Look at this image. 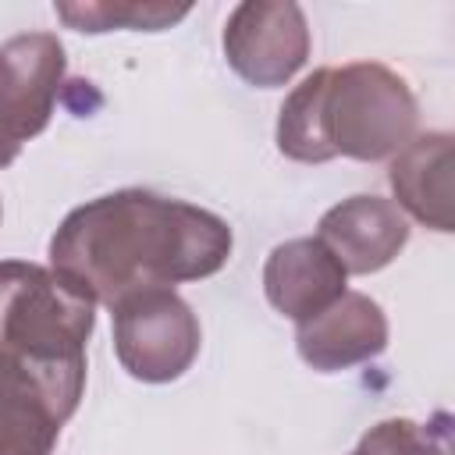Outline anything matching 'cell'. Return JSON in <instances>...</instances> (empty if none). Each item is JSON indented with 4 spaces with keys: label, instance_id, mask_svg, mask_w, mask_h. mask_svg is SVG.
I'll list each match as a JSON object with an SVG mask.
<instances>
[{
    "label": "cell",
    "instance_id": "6da1fadb",
    "mask_svg": "<svg viewBox=\"0 0 455 455\" xmlns=\"http://www.w3.org/2000/svg\"><path fill=\"white\" fill-rule=\"evenodd\" d=\"M235 249L224 217L149 188H121L75 206L50 238V267L96 306L146 288L213 277Z\"/></svg>",
    "mask_w": 455,
    "mask_h": 455
},
{
    "label": "cell",
    "instance_id": "7a4b0ae2",
    "mask_svg": "<svg viewBox=\"0 0 455 455\" xmlns=\"http://www.w3.org/2000/svg\"><path fill=\"white\" fill-rule=\"evenodd\" d=\"M96 302L53 267L0 259V355L85 384Z\"/></svg>",
    "mask_w": 455,
    "mask_h": 455
},
{
    "label": "cell",
    "instance_id": "3957f363",
    "mask_svg": "<svg viewBox=\"0 0 455 455\" xmlns=\"http://www.w3.org/2000/svg\"><path fill=\"white\" fill-rule=\"evenodd\" d=\"M323 142L334 156L363 164L391 160L416 139L419 103L409 82L377 60L327 68L320 96Z\"/></svg>",
    "mask_w": 455,
    "mask_h": 455
},
{
    "label": "cell",
    "instance_id": "277c9868",
    "mask_svg": "<svg viewBox=\"0 0 455 455\" xmlns=\"http://www.w3.org/2000/svg\"><path fill=\"white\" fill-rule=\"evenodd\" d=\"M199 345V316L174 288H146L114 306L117 363L142 384L178 380L196 363Z\"/></svg>",
    "mask_w": 455,
    "mask_h": 455
},
{
    "label": "cell",
    "instance_id": "5b68a950",
    "mask_svg": "<svg viewBox=\"0 0 455 455\" xmlns=\"http://www.w3.org/2000/svg\"><path fill=\"white\" fill-rule=\"evenodd\" d=\"M68 71L53 32H21L0 43V167L14 164L53 117Z\"/></svg>",
    "mask_w": 455,
    "mask_h": 455
},
{
    "label": "cell",
    "instance_id": "8992f818",
    "mask_svg": "<svg viewBox=\"0 0 455 455\" xmlns=\"http://www.w3.org/2000/svg\"><path fill=\"white\" fill-rule=\"evenodd\" d=\"M224 57L231 71L256 89L291 82L309 57V21L302 7L291 0H242L224 25Z\"/></svg>",
    "mask_w": 455,
    "mask_h": 455
},
{
    "label": "cell",
    "instance_id": "52a82bcc",
    "mask_svg": "<svg viewBox=\"0 0 455 455\" xmlns=\"http://www.w3.org/2000/svg\"><path fill=\"white\" fill-rule=\"evenodd\" d=\"M85 384L0 355V455H53Z\"/></svg>",
    "mask_w": 455,
    "mask_h": 455
},
{
    "label": "cell",
    "instance_id": "ba28073f",
    "mask_svg": "<svg viewBox=\"0 0 455 455\" xmlns=\"http://www.w3.org/2000/svg\"><path fill=\"white\" fill-rule=\"evenodd\" d=\"M316 238L338 256L345 274H377L405 249L409 220L384 196H348L323 210Z\"/></svg>",
    "mask_w": 455,
    "mask_h": 455
},
{
    "label": "cell",
    "instance_id": "9c48e42d",
    "mask_svg": "<svg viewBox=\"0 0 455 455\" xmlns=\"http://www.w3.org/2000/svg\"><path fill=\"white\" fill-rule=\"evenodd\" d=\"M295 348L302 363L320 373H338L370 363L387 348V316L370 295L345 291L323 313L299 323Z\"/></svg>",
    "mask_w": 455,
    "mask_h": 455
},
{
    "label": "cell",
    "instance_id": "30bf717a",
    "mask_svg": "<svg viewBox=\"0 0 455 455\" xmlns=\"http://www.w3.org/2000/svg\"><path fill=\"white\" fill-rule=\"evenodd\" d=\"M345 284H348L345 267L316 235L288 238L274 245L263 263L267 302L295 323H306L316 313H323L334 299L348 291Z\"/></svg>",
    "mask_w": 455,
    "mask_h": 455
},
{
    "label": "cell",
    "instance_id": "8fae6325",
    "mask_svg": "<svg viewBox=\"0 0 455 455\" xmlns=\"http://www.w3.org/2000/svg\"><path fill=\"white\" fill-rule=\"evenodd\" d=\"M451 142L455 139L448 132L416 135L405 149L391 156V167H387V181L398 199L395 206L441 235L455 231V188H451L455 146Z\"/></svg>",
    "mask_w": 455,
    "mask_h": 455
},
{
    "label": "cell",
    "instance_id": "7c38bea8",
    "mask_svg": "<svg viewBox=\"0 0 455 455\" xmlns=\"http://www.w3.org/2000/svg\"><path fill=\"white\" fill-rule=\"evenodd\" d=\"M57 18L68 28L100 36L114 28H135V32H160L181 21L192 4H164V0H57Z\"/></svg>",
    "mask_w": 455,
    "mask_h": 455
},
{
    "label": "cell",
    "instance_id": "4fadbf2b",
    "mask_svg": "<svg viewBox=\"0 0 455 455\" xmlns=\"http://www.w3.org/2000/svg\"><path fill=\"white\" fill-rule=\"evenodd\" d=\"M323 82H327V68H316L281 103V114H277V149L288 160H299V164H327V160H334V153L323 142V124H320Z\"/></svg>",
    "mask_w": 455,
    "mask_h": 455
},
{
    "label": "cell",
    "instance_id": "5bb4252c",
    "mask_svg": "<svg viewBox=\"0 0 455 455\" xmlns=\"http://www.w3.org/2000/svg\"><path fill=\"white\" fill-rule=\"evenodd\" d=\"M355 455H448V448L430 427L409 416H391L359 437Z\"/></svg>",
    "mask_w": 455,
    "mask_h": 455
},
{
    "label": "cell",
    "instance_id": "9a60e30c",
    "mask_svg": "<svg viewBox=\"0 0 455 455\" xmlns=\"http://www.w3.org/2000/svg\"><path fill=\"white\" fill-rule=\"evenodd\" d=\"M0 217H4V206H0Z\"/></svg>",
    "mask_w": 455,
    "mask_h": 455
},
{
    "label": "cell",
    "instance_id": "2e32d148",
    "mask_svg": "<svg viewBox=\"0 0 455 455\" xmlns=\"http://www.w3.org/2000/svg\"><path fill=\"white\" fill-rule=\"evenodd\" d=\"M352 455H355V451H352Z\"/></svg>",
    "mask_w": 455,
    "mask_h": 455
}]
</instances>
